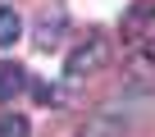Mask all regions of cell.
Segmentation results:
<instances>
[{
	"label": "cell",
	"instance_id": "2",
	"mask_svg": "<svg viewBox=\"0 0 155 137\" xmlns=\"http://www.w3.org/2000/svg\"><path fill=\"white\" fill-rule=\"evenodd\" d=\"M128 82H132V87H141V92H155V41H146V46L132 55Z\"/></svg>",
	"mask_w": 155,
	"mask_h": 137
},
{
	"label": "cell",
	"instance_id": "6",
	"mask_svg": "<svg viewBox=\"0 0 155 137\" xmlns=\"http://www.w3.org/2000/svg\"><path fill=\"white\" fill-rule=\"evenodd\" d=\"M18 37H23V18L14 9H0V46H14Z\"/></svg>",
	"mask_w": 155,
	"mask_h": 137
},
{
	"label": "cell",
	"instance_id": "4",
	"mask_svg": "<svg viewBox=\"0 0 155 137\" xmlns=\"http://www.w3.org/2000/svg\"><path fill=\"white\" fill-rule=\"evenodd\" d=\"M59 37H64V14H46L41 18V28H37V50H55L59 46Z\"/></svg>",
	"mask_w": 155,
	"mask_h": 137
},
{
	"label": "cell",
	"instance_id": "5",
	"mask_svg": "<svg viewBox=\"0 0 155 137\" xmlns=\"http://www.w3.org/2000/svg\"><path fill=\"white\" fill-rule=\"evenodd\" d=\"M32 92H37L41 105H68L73 101V87L68 82H32Z\"/></svg>",
	"mask_w": 155,
	"mask_h": 137
},
{
	"label": "cell",
	"instance_id": "1",
	"mask_svg": "<svg viewBox=\"0 0 155 137\" xmlns=\"http://www.w3.org/2000/svg\"><path fill=\"white\" fill-rule=\"evenodd\" d=\"M105 64H110V41H105V37H87L82 46L68 55V82L96 73V68H105Z\"/></svg>",
	"mask_w": 155,
	"mask_h": 137
},
{
	"label": "cell",
	"instance_id": "3",
	"mask_svg": "<svg viewBox=\"0 0 155 137\" xmlns=\"http://www.w3.org/2000/svg\"><path fill=\"white\" fill-rule=\"evenodd\" d=\"M28 92V68L14 59H0V105H9Z\"/></svg>",
	"mask_w": 155,
	"mask_h": 137
},
{
	"label": "cell",
	"instance_id": "7",
	"mask_svg": "<svg viewBox=\"0 0 155 137\" xmlns=\"http://www.w3.org/2000/svg\"><path fill=\"white\" fill-rule=\"evenodd\" d=\"M28 119L23 114H0V137H28Z\"/></svg>",
	"mask_w": 155,
	"mask_h": 137
}]
</instances>
